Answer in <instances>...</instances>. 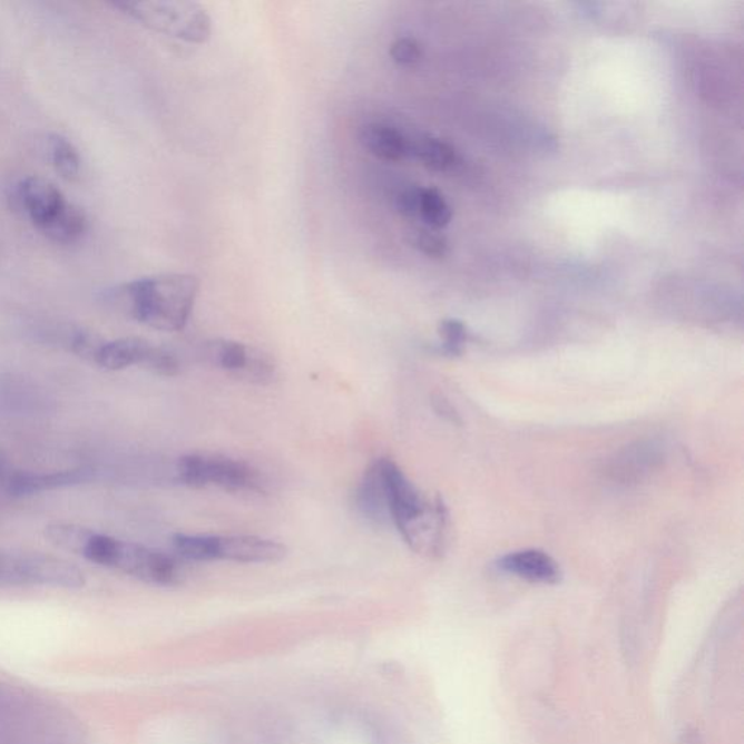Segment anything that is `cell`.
Returning <instances> with one entry per match:
<instances>
[{"instance_id": "obj_5", "label": "cell", "mask_w": 744, "mask_h": 744, "mask_svg": "<svg viewBox=\"0 0 744 744\" xmlns=\"http://www.w3.org/2000/svg\"><path fill=\"white\" fill-rule=\"evenodd\" d=\"M130 9L146 26L189 45H205L213 36L212 17L197 2H145Z\"/></svg>"}, {"instance_id": "obj_11", "label": "cell", "mask_w": 744, "mask_h": 744, "mask_svg": "<svg viewBox=\"0 0 744 744\" xmlns=\"http://www.w3.org/2000/svg\"><path fill=\"white\" fill-rule=\"evenodd\" d=\"M92 479L89 469H71L56 471V473H12L4 484L9 495L32 496L57 489L74 488Z\"/></svg>"}, {"instance_id": "obj_22", "label": "cell", "mask_w": 744, "mask_h": 744, "mask_svg": "<svg viewBox=\"0 0 744 744\" xmlns=\"http://www.w3.org/2000/svg\"><path fill=\"white\" fill-rule=\"evenodd\" d=\"M422 56L421 46L413 38H398L390 47L391 59L400 66H407V68L418 65L422 60Z\"/></svg>"}, {"instance_id": "obj_23", "label": "cell", "mask_w": 744, "mask_h": 744, "mask_svg": "<svg viewBox=\"0 0 744 744\" xmlns=\"http://www.w3.org/2000/svg\"><path fill=\"white\" fill-rule=\"evenodd\" d=\"M145 369L155 372L157 375L174 376L178 374L180 364L178 358L172 354V352L164 350V347L155 346L153 347L149 361L146 362Z\"/></svg>"}, {"instance_id": "obj_7", "label": "cell", "mask_w": 744, "mask_h": 744, "mask_svg": "<svg viewBox=\"0 0 744 744\" xmlns=\"http://www.w3.org/2000/svg\"><path fill=\"white\" fill-rule=\"evenodd\" d=\"M208 356L213 364L238 379L252 383H271L276 375L274 361L264 352L243 345L235 341H216L209 343Z\"/></svg>"}, {"instance_id": "obj_6", "label": "cell", "mask_w": 744, "mask_h": 744, "mask_svg": "<svg viewBox=\"0 0 744 744\" xmlns=\"http://www.w3.org/2000/svg\"><path fill=\"white\" fill-rule=\"evenodd\" d=\"M111 569L155 585H174L180 576L178 561L174 557L121 540L118 542Z\"/></svg>"}, {"instance_id": "obj_20", "label": "cell", "mask_w": 744, "mask_h": 744, "mask_svg": "<svg viewBox=\"0 0 744 744\" xmlns=\"http://www.w3.org/2000/svg\"><path fill=\"white\" fill-rule=\"evenodd\" d=\"M440 335L442 339V350L446 354L458 356L462 354L467 341V331L464 324L450 319L443 321L440 326Z\"/></svg>"}, {"instance_id": "obj_15", "label": "cell", "mask_w": 744, "mask_h": 744, "mask_svg": "<svg viewBox=\"0 0 744 744\" xmlns=\"http://www.w3.org/2000/svg\"><path fill=\"white\" fill-rule=\"evenodd\" d=\"M153 347L155 345L141 337H124L105 342L95 364L108 371L126 370L135 365L145 369Z\"/></svg>"}, {"instance_id": "obj_26", "label": "cell", "mask_w": 744, "mask_h": 744, "mask_svg": "<svg viewBox=\"0 0 744 744\" xmlns=\"http://www.w3.org/2000/svg\"><path fill=\"white\" fill-rule=\"evenodd\" d=\"M433 408H435L437 412L442 414V417L450 419V421H456L454 410H452L450 403H448L446 399L440 398V395L433 398Z\"/></svg>"}, {"instance_id": "obj_4", "label": "cell", "mask_w": 744, "mask_h": 744, "mask_svg": "<svg viewBox=\"0 0 744 744\" xmlns=\"http://www.w3.org/2000/svg\"><path fill=\"white\" fill-rule=\"evenodd\" d=\"M178 479L189 488L216 486L228 491H264L260 471L245 461L213 452H197L180 458Z\"/></svg>"}, {"instance_id": "obj_24", "label": "cell", "mask_w": 744, "mask_h": 744, "mask_svg": "<svg viewBox=\"0 0 744 744\" xmlns=\"http://www.w3.org/2000/svg\"><path fill=\"white\" fill-rule=\"evenodd\" d=\"M413 245L428 256L441 257L447 254V242L432 232L419 231L414 233Z\"/></svg>"}, {"instance_id": "obj_3", "label": "cell", "mask_w": 744, "mask_h": 744, "mask_svg": "<svg viewBox=\"0 0 744 744\" xmlns=\"http://www.w3.org/2000/svg\"><path fill=\"white\" fill-rule=\"evenodd\" d=\"M18 199L28 218L51 241L71 243L82 237L86 228L84 213L50 180L23 179L18 186Z\"/></svg>"}, {"instance_id": "obj_16", "label": "cell", "mask_w": 744, "mask_h": 744, "mask_svg": "<svg viewBox=\"0 0 744 744\" xmlns=\"http://www.w3.org/2000/svg\"><path fill=\"white\" fill-rule=\"evenodd\" d=\"M410 153H413L427 168L446 172L456 164V151L446 141L438 138H421L419 141L410 143Z\"/></svg>"}, {"instance_id": "obj_12", "label": "cell", "mask_w": 744, "mask_h": 744, "mask_svg": "<svg viewBox=\"0 0 744 744\" xmlns=\"http://www.w3.org/2000/svg\"><path fill=\"white\" fill-rule=\"evenodd\" d=\"M361 145L376 159L398 164L410 155V141L398 128L384 123H369L361 128Z\"/></svg>"}, {"instance_id": "obj_21", "label": "cell", "mask_w": 744, "mask_h": 744, "mask_svg": "<svg viewBox=\"0 0 744 744\" xmlns=\"http://www.w3.org/2000/svg\"><path fill=\"white\" fill-rule=\"evenodd\" d=\"M104 341L94 333L78 331L74 332L69 339L70 351L76 355L84 358L90 362H97L99 351L102 350Z\"/></svg>"}, {"instance_id": "obj_8", "label": "cell", "mask_w": 744, "mask_h": 744, "mask_svg": "<svg viewBox=\"0 0 744 744\" xmlns=\"http://www.w3.org/2000/svg\"><path fill=\"white\" fill-rule=\"evenodd\" d=\"M23 585L52 586V588L79 589L85 575L68 560L41 552H18Z\"/></svg>"}, {"instance_id": "obj_10", "label": "cell", "mask_w": 744, "mask_h": 744, "mask_svg": "<svg viewBox=\"0 0 744 744\" xmlns=\"http://www.w3.org/2000/svg\"><path fill=\"white\" fill-rule=\"evenodd\" d=\"M499 567L509 575L532 584L552 585L561 577L560 566L546 551L527 548L500 558Z\"/></svg>"}, {"instance_id": "obj_19", "label": "cell", "mask_w": 744, "mask_h": 744, "mask_svg": "<svg viewBox=\"0 0 744 744\" xmlns=\"http://www.w3.org/2000/svg\"><path fill=\"white\" fill-rule=\"evenodd\" d=\"M50 155L52 165L56 166L57 172L63 178H78L80 168H82V160H80L78 150L68 138L52 136L50 138Z\"/></svg>"}, {"instance_id": "obj_1", "label": "cell", "mask_w": 744, "mask_h": 744, "mask_svg": "<svg viewBox=\"0 0 744 744\" xmlns=\"http://www.w3.org/2000/svg\"><path fill=\"white\" fill-rule=\"evenodd\" d=\"M193 274H160L121 285L108 295L119 310L156 331L179 332L188 323L199 293Z\"/></svg>"}, {"instance_id": "obj_27", "label": "cell", "mask_w": 744, "mask_h": 744, "mask_svg": "<svg viewBox=\"0 0 744 744\" xmlns=\"http://www.w3.org/2000/svg\"><path fill=\"white\" fill-rule=\"evenodd\" d=\"M11 471L8 470L7 462L0 457V484H7L9 477H11Z\"/></svg>"}, {"instance_id": "obj_13", "label": "cell", "mask_w": 744, "mask_h": 744, "mask_svg": "<svg viewBox=\"0 0 744 744\" xmlns=\"http://www.w3.org/2000/svg\"><path fill=\"white\" fill-rule=\"evenodd\" d=\"M663 460V450L655 441L638 442L628 447L613 461L610 473L621 481L642 479L655 470Z\"/></svg>"}, {"instance_id": "obj_18", "label": "cell", "mask_w": 744, "mask_h": 744, "mask_svg": "<svg viewBox=\"0 0 744 744\" xmlns=\"http://www.w3.org/2000/svg\"><path fill=\"white\" fill-rule=\"evenodd\" d=\"M90 532V529L74 523L57 522L46 527V538L52 546L79 556Z\"/></svg>"}, {"instance_id": "obj_2", "label": "cell", "mask_w": 744, "mask_h": 744, "mask_svg": "<svg viewBox=\"0 0 744 744\" xmlns=\"http://www.w3.org/2000/svg\"><path fill=\"white\" fill-rule=\"evenodd\" d=\"M391 522L417 552L438 556L446 546L448 510L440 498L429 502L395 462L379 460Z\"/></svg>"}, {"instance_id": "obj_17", "label": "cell", "mask_w": 744, "mask_h": 744, "mask_svg": "<svg viewBox=\"0 0 744 744\" xmlns=\"http://www.w3.org/2000/svg\"><path fill=\"white\" fill-rule=\"evenodd\" d=\"M418 216H421L429 227L442 228L450 224L452 212L440 190L422 188Z\"/></svg>"}, {"instance_id": "obj_25", "label": "cell", "mask_w": 744, "mask_h": 744, "mask_svg": "<svg viewBox=\"0 0 744 744\" xmlns=\"http://www.w3.org/2000/svg\"><path fill=\"white\" fill-rule=\"evenodd\" d=\"M421 190L422 188H417V186L404 189L403 193L398 197L399 212L408 217L418 216L419 202H421Z\"/></svg>"}, {"instance_id": "obj_14", "label": "cell", "mask_w": 744, "mask_h": 744, "mask_svg": "<svg viewBox=\"0 0 744 744\" xmlns=\"http://www.w3.org/2000/svg\"><path fill=\"white\" fill-rule=\"evenodd\" d=\"M355 505L362 517L371 522L381 525L391 521L388 495H385L379 461L365 471L364 479L358 486Z\"/></svg>"}, {"instance_id": "obj_9", "label": "cell", "mask_w": 744, "mask_h": 744, "mask_svg": "<svg viewBox=\"0 0 744 744\" xmlns=\"http://www.w3.org/2000/svg\"><path fill=\"white\" fill-rule=\"evenodd\" d=\"M287 556L281 542L255 536H212V561L276 562Z\"/></svg>"}]
</instances>
